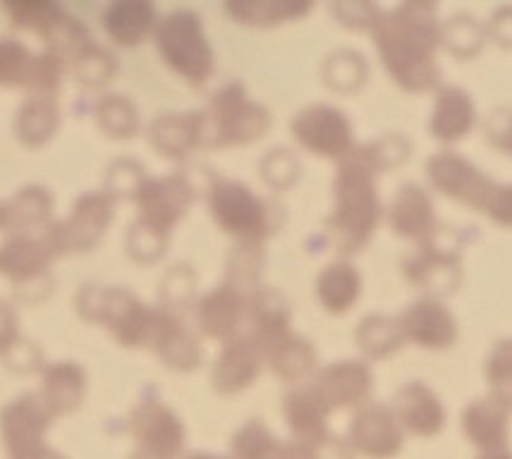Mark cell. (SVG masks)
<instances>
[{
    "label": "cell",
    "instance_id": "f1b7e54d",
    "mask_svg": "<svg viewBox=\"0 0 512 459\" xmlns=\"http://www.w3.org/2000/svg\"><path fill=\"white\" fill-rule=\"evenodd\" d=\"M149 142L161 156L182 161L199 146L197 113H163L151 122Z\"/></svg>",
    "mask_w": 512,
    "mask_h": 459
},
{
    "label": "cell",
    "instance_id": "ba28073f",
    "mask_svg": "<svg viewBox=\"0 0 512 459\" xmlns=\"http://www.w3.org/2000/svg\"><path fill=\"white\" fill-rule=\"evenodd\" d=\"M115 218V199L108 192H87L72 204L70 216L58 223H51L41 232L53 256L70 252H89Z\"/></svg>",
    "mask_w": 512,
    "mask_h": 459
},
{
    "label": "cell",
    "instance_id": "7bdbcfd3",
    "mask_svg": "<svg viewBox=\"0 0 512 459\" xmlns=\"http://www.w3.org/2000/svg\"><path fill=\"white\" fill-rule=\"evenodd\" d=\"M63 65L65 60L58 58V55L51 51L34 55V63L29 67L27 82H24V89L29 91V96H36V99H56L60 89V75H63Z\"/></svg>",
    "mask_w": 512,
    "mask_h": 459
},
{
    "label": "cell",
    "instance_id": "5b68a950",
    "mask_svg": "<svg viewBox=\"0 0 512 459\" xmlns=\"http://www.w3.org/2000/svg\"><path fill=\"white\" fill-rule=\"evenodd\" d=\"M156 48L175 75L190 87H204L216 70V58L199 12L190 8L170 10L156 24Z\"/></svg>",
    "mask_w": 512,
    "mask_h": 459
},
{
    "label": "cell",
    "instance_id": "f907efd6",
    "mask_svg": "<svg viewBox=\"0 0 512 459\" xmlns=\"http://www.w3.org/2000/svg\"><path fill=\"white\" fill-rule=\"evenodd\" d=\"M0 359L5 361V366H10L12 371H39L41 369V350L34 345V342L24 340L22 335L12 345L0 354Z\"/></svg>",
    "mask_w": 512,
    "mask_h": 459
},
{
    "label": "cell",
    "instance_id": "603a6c76",
    "mask_svg": "<svg viewBox=\"0 0 512 459\" xmlns=\"http://www.w3.org/2000/svg\"><path fill=\"white\" fill-rule=\"evenodd\" d=\"M510 414L512 409L505 407L496 397H479L462 409V433L467 443L474 445L479 452L508 450L510 443Z\"/></svg>",
    "mask_w": 512,
    "mask_h": 459
},
{
    "label": "cell",
    "instance_id": "6f0895ef",
    "mask_svg": "<svg viewBox=\"0 0 512 459\" xmlns=\"http://www.w3.org/2000/svg\"><path fill=\"white\" fill-rule=\"evenodd\" d=\"M283 459H314V455H312V450L304 448V445H297V443H285Z\"/></svg>",
    "mask_w": 512,
    "mask_h": 459
},
{
    "label": "cell",
    "instance_id": "9f6ffc18",
    "mask_svg": "<svg viewBox=\"0 0 512 459\" xmlns=\"http://www.w3.org/2000/svg\"><path fill=\"white\" fill-rule=\"evenodd\" d=\"M314 459H355V450L350 448L347 440L328 436L321 445L312 448Z\"/></svg>",
    "mask_w": 512,
    "mask_h": 459
},
{
    "label": "cell",
    "instance_id": "94428289",
    "mask_svg": "<svg viewBox=\"0 0 512 459\" xmlns=\"http://www.w3.org/2000/svg\"><path fill=\"white\" fill-rule=\"evenodd\" d=\"M0 230H5V201H0Z\"/></svg>",
    "mask_w": 512,
    "mask_h": 459
},
{
    "label": "cell",
    "instance_id": "6125c7cd",
    "mask_svg": "<svg viewBox=\"0 0 512 459\" xmlns=\"http://www.w3.org/2000/svg\"><path fill=\"white\" fill-rule=\"evenodd\" d=\"M130 459H151V457H149V455H144V452H139V450H137Z\"/></svg>",
    "mask_w": 512,
    "mask_h": 459
},
{
    "label": "cell",
    "instance_id": "d590c367",
    "mask_svg": "<svg viewBox=\"0 0 512 459\" xmlns=\"http://www.w3.org/2000/svg\"><path fill=\"white\" fill-rule=\"evenodd\" d=\"M156 354L163 359V364L178 371H192L201 364V347L199 340L190 333V328L175 318L173 326L163 335L161 345L156 347Z\"/></svg>",
    "mask_w": 512,
    "mask_h": 459
},
{
    "label": "cell",
    "instance_id": "8d00e7d4",
    "mask_svg": "<svg viewBox=\"0 0 512 459\" xmlns=\"http://www.w3.org/2000/svg\"><path fill=\"white\" fill-rule=\"evenodd\" d=\"M486 44V29L472 15H455L443 24V46L457 60L477 58Z\"/></svg>",
    "mask_w": 512,
    "mask_h": 459
},
{
    "label": "cell",
    "instance_id": "c3c4849f",
    "mask_svg": "<svg viewBox=\"0 0 512 459\" xmlns=\"http://www.w3.org/2000/svg\"><path fill=\"white\" fill-rule=\"evenodd\" d=\"M168 247V237L156 235L154 230L144 228L142 223H134L130 225V232H127V249L137 261H156L161 259L163 252Z\"/></svg>",
    "mask_w": 512,
    "mask_h": 459
},
{
    "label": "cell",
    "instance_id": "ffe728a7",
    "mask_svg": "<svg viewBox=\"0 0 512 459\" xmlns=\"http://www.w3.org/2000/svg\"><path fill=\"white\" fill-rule=\"evenodd\" d=\"M393 412L398 416L402 431L414 438H436L448 421L441 397L422 381L402 385L395 393Z\"/></svg>",
    "mask_w": 512,
    "mask_h": 459
},
{
    "label": "cell",
    "instance_id": "d6a6232c",
    "mask_svg": "<svg viewBox=\"0 0 512 459\" xmlns=\"http://www.w3.org/2000/svg\"><path fill=\"white\" fill-rule=\"evenodd\" d=\"M60 127V106L56 99H36L29 96L17 110L15 134L24 146L46 144Z\"/></svg>",
    "mask_w": 512,
    "mask_h": 459
},
{
    "label": "cell",
    "instance_id": "83f0119b",
    "mask_svg": "<svg viewBox=\"0 0 512 459\" xmlns=\"http://www.w3.org/2000/svg\"><path fill=\"white\" fill-rule=\"evenodd\" d=\"M362 297V275L350 261H333L316 278V299L328 314L343 316Z\"/></svg>",
    "mask_w": 512,
    "mask_h": 459
},
{
    "label": "cell",
    "instance_id": "7c38bea8",
    "mask_svg": "<svg viewBox=\"0 0 512 459\" xmlns=\"http://www.w3.org/2000/svg\"><path fill=\"white\" fill-rule=\"evenodd\" d=\"M130 433L137 440L139 452L151 459H180L185 452V424L158 400H144L132 409Z\"/></svg>",
    "mask_w": 512,
    "mask_h": 459
},
{
    "label": "cell",
    "instance_id": "484cf974",
    "mask_svg": "<svg viewBox=\"0 0 512 459\" xmlns=\"http://www.w3.org/2000/svg\"><path fill=\"white\" fill-rule=\"evenodd\" d=\"M158 12L156 5L149 0H120L108 5L103 12V27L115 44L139 46L156 32Z\"/></svg>",
    "mask_w": 512,
    "mask_h": 459
},
{
    "label": "cell",
    "instance_id": "4fadbf2b",
    "mask_svg": "<svg viewBox=\"0 0 512 459\" xmlns=\"http://www.w3.org/2000/svg\"><path fill=\"white\" fill-rule=\"evenodd\" d=\"M347 443L355 455L369 459H393L402 452L405 445V431H402L393 407L381 402H367L352 414L347 426Z\"/></svg>",
    "mask_w": 512,
    "mask_h": 459
},
{
    "label": "cell",
    "instance_id": "d6986e66",
    "mask_svg": "<svg viewBox=\"0 0 512 459\" xmlns=\"http://www.w3.org/2000/svg\"><path fill=\"white\" fill-rule=\"evenodd\" d=\"M266 364L264 347L252 335H237L218 354L211 369V385L218 395H237L247 390Z\"/></svg>",
    "mask_w": 512,
    "mask_h": 459
},
{
    "label": "cell",
    "instance_id": "f546056e",
    "mask_svg": "<svg viewBox=\"0 0 512 459\" xmlns=\"http://www.w3.org/2000/svg\"><path fill=\"white\" fill-rule=\"evenodd\" d=\"M53 211V197L46 187H22L10 201H5V230L12 235H32L34 230L44 232Z\"/></svg>",
    "mask_w": 512,
    "mask_h": 459
},
{
    "label": "cell",
    "instance_id": "9c48e42d",
    "mask_svg": "<svg viewBox=\"0 0 512 459\" xmlns=\"http://www.w3.org/2000/svg\"><path fill=\"white\" fill-rule=\"evenodd\" d=\"M426 180L434 192L469 211L484 216L489 208L498 182L474 165L469 158L455 151H438L424 165Z\"/></svg>",
    "mask_w": 512,
    "mask_h": 459
},
{
    "label": "cell",
    "instance_id": "6da1fadb",
    "mask_svg": "<svg viewBox=\"0 0 512 459\" xmlns=\"http://www.w3.org/2000/svg\"><path fill=\"white\" fill-rule=\"evenodd\" d=\"M374 46L386 72L407 94H426L441 84L438 48L443 46V24L436 5L402 3L381 12L371 27Z\"/></svg>",
    "mask_w": 512,
    "mask_h": 459
},
{
    "label": "cell",
    "instance_id": "91938a15",
    "mask_svg": "<svg viewBox=\"0 0 512 459\" xmlns=\"http://www.w3.org/2000/svg\"><path fill=\"white\" fill-rule=\"evenodd\" d=\"M185 459H230V457L213 455V452H194V455H187Z\"/></svg>",
    "mask_w": 512,
    "mask_h": 459
},
{
    "label": "cell",
    "instance_id": "e575fe53",
    "mask_svg": "<svg viewBox=\"0 0 512 459\" xmlns=\"http://www.w3.org/2000/svg\"><path fill=\"white\" fill-rule=\"evenodd\" d=\"M285 443L273 436V431L259 419L247 421L230 440V459H283Z\"/></svg>",
    "mask_w": 512,
    "mask_h": 459
},
{
    "label": "cell",
    "instance_id": "11a10c76",
    "mask_svg": "<svg viewBox=\"0 0 512 459\" xmlns=\"http://www.w3.org/2000/svg\"><path fill=\"white\" fill-rule=\"evenodd\" d=\"M17 338H20V333H17L15 309H12L8 302L0 299V354L8 350Z\"/></svg>",
    "mask_w": 512,
    "mask_h": 459
},
{
    "label": "cell",
    "instance_id": "816d5d0a",
    "mask_svg": "<svg viewBox=\"0 0 512 459\" xmlns=\"http://www.w3.org/2000/svg\"><path fill=\"white\" fill-rule=\"evenodd\" d=\"M333 12L338 17V22H343L352 29H371L381 15L379 8L369 3H338L333 5Z\"/></svg>",
    "mask_w": 512,
    "mask_h": 459
},
{
    "label": "cell",
    "instance_id": "60d3db41",
    "mask_svg": "<svg viewBox=\"0 0 512 459\" xmlns=\"http://www.w3.org/2000/svg\"><path fill=\"white\" fill-rule=\"evenodd\" d=\"M5 12L15 27L32 29L44 39L48 29L63 15V8L48 0H17V3H5Z\"/></svg>",
    "mask_w": 512,
    "mask_h": 459
},
{
    "label": "cell",
    "instance_id": "3957f363",
    "mask_svg": "<svg viewBox=\"0 0 512 459\" xmlns=\"http://www.w3.org/2000/svg\"><path fill=\"white\" fill-rule=\"evenodd\" d=\"M77 311L87 321L101 323L113 338L130 350H151L161 345L163 335L178 314H170L163 306L144 304L125 287L84 285L77 295Z\"/></svg>",
    "mask_w": 512,
    "mask_h": 459
},
{
    "label": "cell",
    "instance_id": "e0dca14e",
    "mask_svg": "<svg viewBox=\"0 0 512 459\" xmlns=\"http://www.w3.org/2000/svg\"><path fill=\"white\" fill-rule=\"evenodd\" d=\"M405 342L426 352H446L457 342V318L441 299L424 297L398 316Z\"/></svg>",
    "mask_w": 512,
    "mask_h": 459
},
{
    "label": "cell",
    "instance_id": "b9f144b4",
    "mask_svg": "<svg viewBox=\"0 0 512 459\" xmlns=\"http://www.w3.org/2000/svg\"><path fill=\"white\" fill-rule=\"evenodd\" d=\"M323 79L328 82V87L352 91L362 87L364 79H367V63L355 51H338L328 55L326 65H323Z\"/></svg>",
    "mask_w": 512,
    "mask_h": 459
},
{
    "label": "cell",
    "instance_id": "7a4b0ae2",
    "mask_svg": "<svg viewBox=\"0 0 512 459\" xmlns=\"http://www.w3.org/2000/svg\"><path fill=\"white\" fill-rule=\"evenodd\" d=\"M383 163L374 144L355 146L338 163L333 180V211L326 220V235L335 252L355 256L369 247L383 218L379 175Z\"/></svg>",
    "mask_w": 512,
    "mask_h": 459
},
{
    "label": "cell",
    "instance_id": "2e32d148",
    "mask_svg": "<svg viewBox=\"0 0 512 459\" xmlns=\"http://www.w3.org/2000/svg\"><path fill=\"white\" fill-rule=\"evenodd\" d=\"M386 220L393 235L417 244V247L434 242L438 232L434 197L429 194V189L417 185V182H405L395 192L390 206L386 208Z\"/></svg>",
    "mask_w": 512,
    "mask_h": 459
},
{
    "label": "cell",
    "instance_id": "4316f807",
    "mask_svg": "<svg viewBox=\"0 0 512 459\" xmlns=\"http://www.w3.org/2000/svg\"><path fill=\"white\" fill-rule=\"evenodd\" d=\"M39 395L56 416L72 414L87 395V373L75 361L48 364L44 366V383H41Z\"/></svg>",
    "mask_w": 512,
    "mask_h": 459
},
{
    "label": "cell",
    "instance_id": "5bb4252c",
    "mask_svg": "<svg viewBox=\"0 0 512 459\" xmlns=\"http://www.w3.org/2000/svg\"><path fill=\"white\" fill-rule=\"evenodd\" d=\"M56 259L44 237L36 235H12L8 242L0 247V275L12 280L17 295L27 299V292L34 290V299H41L36 285L48 292L51 278H48V266Z\"/></svg>",
    "mask_w": 512,
    "mask_h": 459
},
{
    "label": "cell",
    "instance_id": "9a60e30c",
    "mask_svg": "<svg viewBox=\"0 0 512 459\" xmlns=\"http://www.w3.org/2000/svg\"><path fill=\"white\" fill-rule=\"evenodd\" d=\"M328 409H350L367 405L374 390V373L367 361L343 359L323 366L309 383Z\"/></svg>",
    "mask_w": 512,
    "mask_h": 459
},
{
    "label": "cell",
    "instance_id": "52a82bcc",
    "mask_svg": "<svg viewBox=\"0 0 512 459\" xmlns=\"http://www.w3.org/2000/svg\"><path fill=\"white\" fill-rule=\"evenodd\" d=\"M53 414L39 393H24L0 412V436L8 459H65L46 445Z\"/></svg>",
    "mask_w": 512,
    "mask_h": 459
},
{
    "label": "cell",
    "instance_id": "cb8c5ba5",
    "mask_svg": "<svg viewBox=\"0 0 512 459\" xmlns=\"http://www.w3.org/2000/svg\"><path fill=\"white\" fill-rule=\"evenodd\" d=\"M283 416L292 433V443L304 445V448H316L326 440L328 433V416L331 409L321 402V397L314 393L309 385H297L283 400Z\"/></svg>",
    "mask_w": 512,
    "mask_h": 459
},
{
    "label": "cell",
    "instance_id": "ab89813d",
    "mask_svg": "<svg viewBox=\"0 0 512 459\" xmlns=\"http://www.w3.org/2000/svg\"><path fill=\"white\" fill-rule=\"evenodd\" d=\"M70 63L84 87H101V84L111 82L115 70H118V63H115L113 55L106 48L94 44V41L84 46Z\"/></svg>",
    "mask_w": 512,
    "mask_h": 459
},
{
    "label": "cell",
    "instance_id": "836d02e7",
    "mask_svg": "<svg viewBox=\"0 0 512 459\" xmlns=\"http://www.w3.org/2000/svg\"><path fill=\"white\" fill-rule=\"evenodd\" d=\"M355 340L364 357L371 361L388 359L390 354L400 352L405 347L400 321L386 314H371L362 318V323L355 330Z\"/></svg>",
    "mask_w": 512,
    "mask_h": 459
},
{
    "label": "cell",
    "instance_id": "db71d44e",
    "mask_svg": "<svg viewBox=\"0 0 512 459\" xmlns=\"http://www.w3.org/2000/svg\"><path fill=\"white\" fill-rule=\"evenodd\" d=\"M486 39L501 48H512V5H503L491 15V22L486 24Z\"/></svg>",
    "mask_w": 512,
    "mask_h": 459
},
{
    "label": "cell",
    "instance_id": "f6af8a7d",
    "mask_svg": "<svg viewBox=\"0 0 512 459\" xmlns=\"http://www.w3.org/2000/svg\"><path fill=\"white\" fill-rule=\"evenodd\" d=\"M297 173H300V165H297V158L288 149H273L261 161V175L271 187L283 189L292 185L297 180Z\"/></svg>",
    "mask_w": 512,
    "mask_h": 459
},
{
    "label": "cell",
    "instance_id": "8992f818",
    "mask_svg": "<svg viewBox=\"0 0 512 459\" xmlns=\"http://www.w3.org/2000/svg\"><path fill=\"white\" fill-rule=\"evenodd\" d=\"M206 204L213 223L240 244L261 247L276 230V213L264 197L245 182L216 177L206 192Z\"/></svg>",
    "mask_w": 512,
    "mask_h": 459
},
{
    "label": "cell",
    "instance_id": "d4e9b609",
    "mask_svg": "<svg viewBox=\"0 0 512 459\" xmlns=\"http://www.w3.org/2000/svg\"><path fill=\"white\" fill-rule=\"evenodd\" d=\"M247 321L252 326L247 335H252L266 352V347L290 333L288 299L271 287H254L247 295Z\"/></svg>",
    "mask_w": 512,
    "mask_h": 459
},
{
    "label": "cell",
    "instance_id": "ee69618b",
    "mask_svg": "<svg viewBox=\"0 0 512 459\" xmlns=\"http://www.w3.org/2000/svg\"><path fill=\"white\" fill-rule=\"evenodd\" d=\"M34 53L20 39L0 36V87H24Z\"/></svg>",
    "mask_w": 512,
    "mask_h": 459
},
{
    "label": "cell",
    "instance_id": "ac0fdd59",
    "mask_svg": "<svg viewBox=\"0 0 512 459\" xmlns=\"http://www.w3.org/2000/svg\"><path fill=\"white\" fill-rule=\"evenodd\" d=\"M402 268H405V278L417 290L434 299L455 295L462 283L460 252L450 247H436L434 242L417 247V252L407 256Z\"/></svg>",
    "mask_w": 512,
    "mask_h": 459
},
{
    "label": "cell",
    "instance_id": "277c9868",
    "mask_svg": "<svg viewBox=\"0 0 512 459\" xmlns=\"http://www.w3.org/2000/svg\"><path fill=\"white\" fill-rule=\"evenodd\" d=\"M199 125V146H245L271 130V110L252 101L242 84H228L211 96L209 106L194 110Z\"/></svg>",
    "mask_w": 512,
    "mask_h": 459
},
{
    "label": "cell",
    "instance_id": "bcb514c9",
    "mask_svg": "<svg viewBox=\"0 0 512 459\" xmlns=\"http://www.w3.org/2000/svg\"><path fill=\"white\" fill-rule=\"evenodd\" d=\"M194 295V273L190 266H175L166 278H163V309L175 314L182 309Z\"/></svg>",
    "mask_w": 512,
    "mask_h": 459
},
{
    "label": "cell",
    "instance_id": "7402d4cb",
    "mask_svg": "<svg viewBox=\"0 0 512 459\" xmlns=\"http://www.w3.org/2000/svg\"><path fill=\"white\" fill-rule=\"evenodd\" d=\"M247 318V292L233 283L218 285L197 306V326L206 338L230 342Z\"/></svg>",
    "mask_w": 512,
    "mask_h": 459
},
{
    "label": "cell",
    "instance_id": "f5cc1de1",
    "mask_svg": "<svg viewBox=\"0 0 512 459\" xmlns=\"http://www.w3.org/2000/svg\"><path fill=\"white\" fill-rule=\"evenodd\" d=\"M484 216L489 218L491 223H496L498 228L512 230V185H501V182H498L496 194H493Z\"/></svg>",
    "mask_w": 512,
    "mask_h": 459
},
{
    "label": "cell",
    "instance_id": "74e56055",
    "mask_svg": "<svg viewBox=\"0 0 512 459\" xmlns=\"http://www.w3.org/2000/svg\"><path fill=\"white\" fill-rule=\"evenodd\" d=\"M96 122L108 137L127 139L137 132L139 115L134 103L123 94H106L96 103Z\"/></svg>",
    "mask_w": 512,
    "mask_h": 459
},
{
    "label": "cell",
    "instance_id": "30bf717a",
    "mask_svg": "<svg viewBox=\"0 0 512 459\" xmlns=\"http://www.w3.org/2000/svg\"><path fill=\"white\" fill-rule=\"evenodd\" d=\"M290 132L304 151L319 158L343 161L355 151V127L340 108L331 103H312L290 122Z\"/></svg>",
    "mask_w": 512,
    "mask_h": 459
},
{
    "label": "cell",
    "instance_id": "7dc6e473",
    "mask_svg": "<svg viewBox=\"0 0 512 459\" xmlns=\"http://www.w3.org/2000/svg\"><path fill=\"white\" fill-rule=\"evenodd\" d=\"M146 180L144 168L134 161H118L111 165L108 170V189L106 192L111 194L113 199L118 197H127L134 199L137 189L142 187V182Z\"/></svg>",
    "mask_w": 512,
    "mask_h": 459
},
{
    "label": "cell",
    "instance_id": "4dcf8cb0",
    "mask_svg": "<svg viewBox=\"0 0 512 459\" xmlns=\"http://www.w3.org/2000/svg\"><path fill=\"white\" fill-rule=\"evenodd\" d=\"M266 364L280 381L290 385H302L316 369V352L312 342L300 335L288 333L266 347Z\"/></svg>",
    "mask_w": 512,
    "mask_h": 459
},
{
    "label": "cell",
    "instance_id": "680465c9",
    "mask_svg": "<svg viewBox=\"0 0 512 459\" xmlns=\"http://www.w3.org/2000/svg\"><path fill=\"white\" fill-rule=\"evenodd\" d=\"M474 459H512V450H498V452H479Z\"/></svg>",
    "mask_w": 512,
    "mask_h": 459
},
{
    "label": "cell",
    "instance_id": "681fc988",
    "mask_svg": "<svg viewBox=\"0 0 512 459\" xmlns=\"http://www.w3.org/2000/svg\"><path fill=\"white\" fill-rule=\"evenodd\" d=\"M486 139L493 149H498L505 156L512 158V110L510 108H498L493 110L486 120Z\"/></svg>",
    "mask_w": 512,
    "mask_h": 459
},
{
    "label": "cell",
    "instance_id": "1f68e13d",
    "mask_svg": "<svg viewBox=\"0 0 512 459\" xmlns=\"http://www.w3.org/2000/svg\"><path fill=\"white\" fill-rule=\"evenodd\" d=\"M312 3H292V0H245V3H225V12L237 24L247 27H278L283 22L300 20L312 12Z\"/></svg>",
    "mask_w": 512,
    "mask_h": 459
},
{
    "label": "cell",
    "instance_id": "f35d334b",
    "mask_svg": "<svg viewBox=\"0 0 512 459\" xmlns=\"http://www.w3.org/2000/svg\"><path fill=\"white\" fill-rule=\"evenodd\" d=\"M484 376L491 388V397L512 409V338L498 340L484 361Z\"/></svg>",
    "mask_w": 512,
    "mask_h": 459
},
{
    "label": "cell",
    "instance_id": "44dd1931",
    "mask_svg": "<svg viewBox=\"0 0 512 459\" xmlns=\"http://www.w3.org/2000/svg\"><path fill=\"white\" fill-rule=\"evenodd\" d=\"M477 127V103L472 94L455 84L436 89L434 108L429 118V134L438 144H457Z\"/></svg>",
    "mask_w": 512,
    "mask_h": 459
},
{
    "label": "cell",
    "instance_id": "8fae6325",
    "mask_svg": "<svg viewBox=\"0 0 512 459\" xmlns=\"http://www.w3.org/2000/svg\"><path fill=\"white\" fill-rule=\"evenodd\" d=\"M194 197L197 194H194L192 182L182 173L146 177L132 199L139 211L137 223L170 240V232L185 218L187 208L194 204Z\"/></svg>",
    "mask_w": 512,
    "mask_h": 459
}]
</instances>
